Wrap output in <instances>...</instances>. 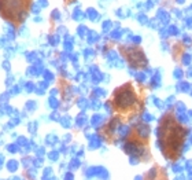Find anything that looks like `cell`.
Listing matches in <instances>:
<instances>
[{
    "mask_svg": "<svg viewBox=\"0 0 192 180\" xmlns=\"http://www.w3.org/2000/svg\"><path fill=\"white\" fill-rule=\"evenodd\" d=\"M187 76H188V77H192V70H188V72H187Z\"/></svg>",
    "mask_w": 192,
    "mask_h": 180,
    "instance_id": "obj_15",
    "label": "cell"
},
{
    "mask_svg": "<svg viewBox=\"0 0 192 180\" xmlns=\"http://www.w3.org/2000/svg\"><path fill=\"white\" fill-rule=\"evenodd\" d=\"M185 23H187L188 26H192V18H191V17H188V19L185 21Z\"/></svg>",
    "mask_w": 192,
    "mask_h": 180,
    "instance_id": "obj_13",
    "label": "cell"
},
{
    "mask_svg": "<svg viewBox=\"0 0 192 180\" xmlns=\"http://www.w3.org/2000/svg\"><path fill=\"white\" fill-rule=\"evenodd\" d=\"M174 77H177V79H181V77H182L181 69H176V72H174Z\"/></svg>",
    "mask_w": 192,
    "mask_h": 180,
    "instance_id": "obj_10",
    "label": "cell"
},
{
    "mask_svg": "<svg viewBox=\"0 0 192 180\" xmlns=\"http://www.w3.org/2000/svg\"><path fill=\"white\" fill-rule=\"evenodd\" d=\"M121 55L125 58V61L128 62L130 68L133 69H145L148 61L147 57L144 55L143 50L140 47L136 46H121L120 47Z\"/></svg>",
    "mask_w": 192,
    "mask_h": 180,
    "instance_id": "obj_5",
    "label": "cell"
},
{
    "mask_svg": "<svg viewBox=\"0 0 192 180\" xmlns=\"http://www.w3.org/2000/svg\"><path fill=\"white\" fill-rule=\"evenodd\" d=\"M184 43H185V44H189V46H191V44H192V39H191V36H184Z\"/></svg>",
    "mask_w": 192,
    "mask_h": 180,
    "instance_id": "obj_11",
    "label": "cell"
},
{
    "mask_svg": "<svg viewBox=\"0 0 192 180\" xmlns=\"http://www.w3.org/2000/svg\"><path fill=\"white\" fill-rule=\"evenodd\" d=\"M177 3H180V4H182V3H184V1H185V0H176Z\"/></svg>",
    "mask_w": 192,
    "mask_h": 180,
    "instance_id": "obj_16",
    "label": "cell"
},
{
    "mask_svg": "<svg viewBox=\"0 0 192 180\" xmlns=\"http://www.w3.org/2000/svg\"><path fill=\"white\" fill-rule=\"evenodd\" d=\"M63 1H65V3H66V4H70V3H73V1H74V0H63Z\"/></svg>",
    "mask_w": 192,
    "mask_h": 180,
    "instance_id": "obj_14",
    "label": "cell"
},
{
    "mask_svg": "<svg viewBox=\"0 0 192 180\" xmlns=\"http://www.w3.org/2000/svg\"><path fill=\"white\" fill-rule=\"evenodd\" d=\"M144 105L145 94L143 87H136L133 83H125L114 90L106 107L125 124L140 116L144 111Z\"/></svg>",
    "mask_w": 192,
    "mask_h": 180,
    "instance_id": "obj_1",
    "label": "cell"
},
{
    "mask_svg": "<svg viewBox=\"0 0 192 180\" xmlns=\"http://www.w3.org/2000/svg\"><path fill=\"white\" fill-rule=\"evenodd\" d=\"M33 1L34 0H0V17L18 29L28 19Z\"/></svg>",
    "mask_w": 192,
    "mask_h": 180,
    "instance_id": "obj_4",
    "label": "cell"
},
{
    "mask_svg": "<svg viewBox=\"0 0 192 180\" xmlns=\"http://www.w3.org/2000/svg\"><path fill=\"white\" fill-rule=\"evenodd\" d=\"M177 90L184 91V92H189L191 91V84L189 83H181L180 85H177Z\"/></svg>",
    "mask_w": 192,
    "mask_h": 180,
    "instance_id": "obj_6",
    "label": "cell"
},
{
    "mask_svg": "<svg viewBox=\"0 0 192 180\" xmlns=\"http://www.w3.org/2000/svg\"><path fill=\"white\" fill-rule=\"evenodd\" d=\"M124 151L130 157L132 164L148 162L152 155L150 151V127L141 122L129 129L124 142Z\"/></svg>",
    "mask_w": 192,
    "mask_h": 180,
    "instance_id": "obj_3",
    "label": "cell"
},
{
    "mask_svg": "<svg viewBox=\"0 0 192 180\" xmlns=\"http://www.w3.org/2000/svg\"><path fill=\"white\" fill-rule=\"evenodd\" d=\"M188 131L184 129L176 117L171 113H166L159 121V127L156 128V136H158V147L161 148L162 154L166 159L177 161L181 155L182 144L185 140V135Z\"/></svg>",
    "mask_w": 192,
    "mask_h": 180,
    "instance_id": "obj_2",
    "label": "cell"
},
{
    "mask_svg": "<svg viewBox=\"0 0 192 180\" xmlns=\"http://www.w3.org/2000/svg\"><path fill=\"white\" fill-rule=\"evenodd\" d=\"M169 33L173 34V36H176V34H178V30H177L176 26H170V28H169Z\"/></svg>",
    "mask_w": 192,
    "mask_h": 180,
    "instance_id": "obj_8",
    "label": "cell"
},
{
    "mask_svg": "<svg viewBox=\"0 0 192 180\" xmlns=\"http://www.w3.org/2000/svg\"><path fill=\"white\" fill-rule=\"evenodd\" d=\"M192 61V57L189 54H184V57H182V63L184 65H189Z\"/></svg>",
    "mask_w": 192,
    "mask_h": 180,
    "instance_id": "obj_7",
    "label": "cell"
},
{
    "mask_svg": "<svg viewBox=\"0 0 192 180\" xmlns=\"http://www.w3.org/2000/svg\"><path fill=\"white\" fill-rule=\"evenodd\" d=\"M177 110L180 111V113L185 110V106H184V103H182V102H178V103H177Z\"/></svg>",
    "mask_w": 192,
    "mask_h": 180,
    "instance_id": "obj_9",
    "label": "cell"
},
{
    "mask_svg": "<svg viewBox=\"0 0 192 180\" xmlns=\"http://www.w3.org/2000/svg\"><path fill=\"white\" fill-rule=\"evenodd\" d=\"M173 169H174V172H181V166H178L177 164L173 165Z\"/></svg>",
    "mask_w": 192,
    "mask_h": 180,
    "instance_id": "obj_12",
    "label": "cell"
}]
</instances>
